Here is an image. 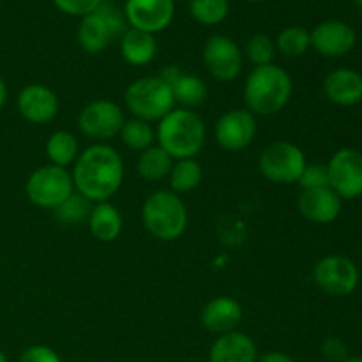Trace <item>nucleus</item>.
Listing matches in <instances>:
<instances>
[{
	"instance_id": "f257e3e1",
	"label": "nucleus",
	"mask_w": 362,
	"mask_h": 362,
	"mask_svg": "<svg viewBox=\"0 0 362 362\" xmlns=\"http://www.w3.org/2000/svg\"><path fill=\"white\" fill-rule=\"evenodd\" d=\"M71 177L74 189L92 204L110 202L124 182V161L110 145H90L76 158Z\"/></svg>"
},
{
	"instance_id": "f03ea898",
	"label": "nucleus",
	"mask_w": 362,
	"mask_h": 362,
	"mask_svg": "<svg viewBox=\"0 0 362 362\" xmlns=\"http://www.w3.org/2000/svg\"><path fill=\"white\" fill-rule=\"evenodd\" d=\"M292 94V78L276 64L255 67L244 83V103L255 117L279 113L288 105Z\"/></svg>"
},
{
	"instance_id": "7ed1b4c3",
	"label": "nucleus",
	"mask_w": 362,
	"mask_h": 362,
	"mask_svg": "<svg viewBox=\"0 0 362 362\" xmlns=\"http://www.w3.org/2000/svg\"><path fill=\"white\" fill-rule=\"evenodd\" d=\"M205 124L198 113L186 108H173L159 120L156 129L158 145L172 156L173 161L197 158L205 145Z\"/></svg>"
},
{
	"instance_id": "20e7f679",
	"label": "nucleus",
	"mask_w": 362,
	"mask_h": 362,
	"mask_svg": "<svg viewBox=\"0 0 362 362\" xmlns=\"http://www.w3.org/2000/svg\"><path fill=\"white\" fill-rule=\"evenodd\" d=\"M141 221L147 232L159 240H177L187 228L186 204L173 191L159 189L148 194L141 207Z\"/></svg>"
},
{
	"instance_id": "39448f33",
	"label": "nucleus",
	"mask_w": 362,
	"mask_h": 362,
	"mask_svg": "<svg viewBox=\"0 0 362 362\" xmlns=\"http://www.w3.org/2000/svg\"><path fill=\"white\" fill-rule=\"evenodd\" d=\"M126 108L134 119L156 122L168 115L175 108V98L170 83L161 76H144L129 83L124 92Z\"/></svg>"
},
{
	"instance_id": "423d86ee",
	"label": "nucleus",
	"mask_w": 362,
	"mask_h": 362,
	"mask_svg": "<svg viewBox=\"0 0 362 362\" xmlns=\"http://www.w3.org/2000/svg\"><path fill=\"white\" fill-rule=\"evenodd\" d=\"M308 161L303 148L286 140L269 144L258 158V170L272 184L288 186L299 182Z\"/></svg>"
},
{
	"instance_id": "0eeeda50",
	"label": "nucleus",
	"mask_w": 362,
	"mask_h": 362,
	"mask_svg": "<svg viewBox=\"0 0 362 362\" xmlns=\"http://www.w3.org/2000/svg\"><path fill=\"white\" fill-rule=\"evenodd\" d=\"M74 191L76 189H74L69 170L55 165L41 166L32 172L25 184V193L28 200L35 207L46 209V211H55Z\"/></svg>"
},
{
	"instance_id": "6e6552de",
	"label": "nucleus",
	"mask_w": 362,
	"mask_h": 362,
	"mask_svg": "<svg viewBox=\"0 0 362 362\" xmlns=\"http://www.w3.org/2000/svg\"><path fill=\"white\" fill-rule=\"evenodd\" d=\"M313 279L318 288L331 297H349L359 286V269L350 258L327 255L317 262Z\"/></svg>"
},
{
	"instance_id": "1a4fd4ad",
	"label": "nucleus",
	"mask_w": 362,
	"mask_h": 362,
	"mask_svg": "<svg viewBox=\"0 0 362 362\" xmlns=\"http://www.w3.org/2000/svg\"><path fill=\"white\" fill-rule=\"evenodd\" d=\"M124 122V110L110 99H95L88 103L78 115V127L81 133L95 141H106L119 136Z\"/></svg>"
},
{
	"instance_id": "9d476101",
	"label": "nucleus",
	"mask_w": 362,
	"mask_h": 362,
	"mask_svg": "<svg viewBox=\"0 0 362 362\" xmlns=\"http://www.w3.org/2000/svg\"><path fill=\"white\" fill-rule=\"evenodd\" d=\"M329 187L341 200L362 197V152L356 148H339L327 163Z\"/></svg>"
},
{
	"instance_id": "9b49d317",
	"label": "nucleus",
	"mask_w": 362,
	"mask_h": 362,
	"mask_svg": "<svg viewBox=\"0 0 362 362\" xmlns=\"http://www.w3.org/2000/svg\"><path fill=\"white\" fill-rule=\"evenodd\" d=\"M204 64L209 74L219 81H232L243 71L244 55L228 35H211L204 45Z\"/></svg>"
},
{
	"instance_id": "f8f14e48",
	"label": "nucleus",
	"mask_w": 362,
	"mask_h": 362,
	"mask_svg": "<svg viewBox=\"0 0 362 362\" xmlns=\"http://www.w3.org/2000/svg\"><path fill=\"white\" fill-rule=\"evenodd\" d=\"M257 136V117L247 108H233L223 113L214 126L216 144L228 152L250 147Z\"/></svg>"
},
{
	"instance_id": "ddd939ff",
	"label": "nucleus",
	"mask_w": 362,
	"mask_h": 362,
	"mask_svg": "<svg viewBox=\"0 0 362 362\" xmlns=\"http://www.w3.org/2000/svg\"><path fill=\"white\" fill-rule=\"evenodd\" d=\"M175 2L173 0H126L124 18L131 28L158 34L165 30L173 20Z\"/></svg>"
},
{
	"instance_id": "4468645a",
	"label": "nucleus",
	"mask_w": 362,
	"mask_h": 362,
	"mask_svg": "<svg viewBox=\"0 0 362 362\" xmlns=\"http://www.w3.org/2000/svg\"><path fill=\"white\" fill-rule=\"evenodd\" d=\"M310 37L311 48L329 59L349 55L357 42V34L352 25L341 20L322 21L310 32Z\"/></svg>"
},
{
	"instance_id": "2eb2a0df",
	"label": "nucleus",
	"mask_w": 362,
	"mask_h": 362,
	"mask_svg": "<svg viewBox=\"0 0 362 362\" xmlns=\"http://www.w3.org/2000/svg\"><path fill=\"white\" fill-rule=\"evenodd\" d=\"M18 112L30 124H48L59 113V98L42 83H30L18 94Z\"/></svg>"
},
{
	"instance_id": "dca6fc26",
	"label": "nucleus",
	"mask_w": 362,
	"mask_h": 362,
	"mask_svg": "<svg viewBox=\"0 0 362 362\" xmlns=\"http://www.w3.org/2000/svg\"><path fill=\"white\" fill-rule=\"evenodd\" d=\"M343 200L331 187L303 189L297 198V209L300 216L315 225H329L336 221L341 212Z\"/></svg>"
},
{
	"instance_id": "f3484780",
	"label": "nucleus",
	"mask_w": 362,
	"mask_h": 362,
	"mask_svg": "<svg viewBox=\"0 0 362 362\" xmlns=\"http://www.w3.org/2000/svg\"><path fill=\"white\" fill-rule=\"evenodd\" d=\"M202 325L212 334H226L237 331L243 320V306L233 297H214L204 306L200 315Z\"/></svg>"
},
{
	"instance_id": "a211bd4d",
	"label": "nucleus",
	"mask_w": 362,
	"mask_h": 362,
	"mask_svg": "<svg viewBox=\"0 0 362 362\" xmlns=\"http://www.w3.org/2000/svg\"><path fill=\"white\" fill-rule=\"evenodd\" d=\"M324 94L338 106H354L362 101V74L350 67L331 71L324 80Z\"/></svg>"
},
{
	"instance_id": "6ab92c4d",
	"label": "nucleus",
	"mask_w": 362,
	"mask_h": 362,
	"mask_svg": "<svg viewBox=\"0 0 362 362\" xmlns=\"http://www.w3.org/2000/svg\"><path fill=\"white\" fill-rule=\"evenodd\" d=\"M258 350L253 339L240 331L218 336L209 350V362H257Z\"/></svg>"
},
{
	"instance_id": "aec40b11",
	"label": "nucleus",
	"mask_w": 362,
	"mask_h": 362,
	"mask_svg": "<svg viewBox=\"0 0 362 362\" xmlns=\"http://www.w3.org/2000/svg\"><path fill=\"white\" fill-rule=\"evenodd\" d=\"M78 45L87 53H101L108 48L110 42L117 37L115 30L112 28L110 21L99 9L94 13L81 18L80 27H78Z\"/></svg>"
},
{
	"instance_id": "412c9836",
	"label": "nucleus",
	"mask_w": 362,
	"mask_h": 362,
	"mask_svg": "<svg viewBox=\"0 0 362 362\" xmlns=\"http://www.w3.org/2000/svg\"><path fill=\"white\" fill-rule=\"evenodd\" d=\"M156 53L158 42L148 32L129 27L120 35V55L129 66H147L156 59Z\"/></svg>"
},
{
	"instance_id": "4be33fe9",
	"label": "nucleus",
	"mask_w": 362,
	"mask_h": 362,
	"mask_svg": "<svg viewBox=\"0 0 362 362\" xmlns=\"http://www.w3.org/2000/svg\"><path fill=\"white\" fill-rule=\"evenodd\" d=\"M87 223L92 235L98 240H101V243H113V240L119 239L124 226L122 214L110 202L94 204Z\"/></svg>"
},
{
	"instance_id": "5701e85b",
	"label": "nucleus",
	"mask_w": 362,
	"mask_h": 362,
	"mask_svg": "<svg viewBox=\"0 0 362 362\" xmlns=\"http://www.w3.org/2000/svg\"><path fill=\"white\" fill-rule=\"evenodd\" d=\"M172 156L166 154V151H163L159 145H152V147L140 152V158H138L136 163V170L140 177L144 180H148V182L165 180L172 172Z\"/></svg>"
},
{
	"instance_id": "b1692460",
	"label": "nucleus",
	"mask_w": 362,
	"mask_h": 362,
	"mask_svg": "<svg viewBox=\"0 0 362 362\" xmlns=\"http://www.w3.org/2000/svg\"><path fill=\"white\" fill-rule=\"evenodd\" d=\"M46 156L49 159V165L67 168L80 156V141L71 131H55L46 140Z\"/></svg>"
},
{
	"instance_id": "393cba45",
	"label": "nucleus",
	"mask_w": 362,
	"mask_h": 362,
	"mask_svg": "<svg viewBox=\"0 0 362 362\" xmlns=\"http://www.w3.org/2000/svg\"><path fill=\"white\" fill-rule=\"evenodd\" d=\"M170 87H172L173 98H175V105L179 103L186 110L204 105L209 94L207 83L200 76L189 73H180Z\"/></svg>"
},
{
	"instance_id": "a878e982",
	"label": "nucleus",
	"mask_w": 362,
	"mask_h": 362,
	"mask_svg": "<svg viewBox=\"0 0 362 362\" xmlns=\"http://www.w3.org/2000/svg\"><path fill=\"white\" fill-rule=\"evenodd\" d=\"M168 179L173 193H189V191L197 189L200 186L202 179H204V172H202L200 163L194 158L179 159V161H173Z\"/></svg>"
},
{
	"instance_id": "bb28decb",
	"label": "nucleus",
	"mask_w": 362,
	"mask_h": 362,
	"mask_svg": "<svg viewBox=\"0 0 362 362\" xmlns=\"http://www.w3.org/2000/svg\"><path fill=\"white\" fill-rule=\"evenodd\" d=\"M274 45L276 52L281 53L283 57L297 59V57H303L311 48L310 32L304 27H299V25H292V27H286L279 32Z\"/></svg>"
},
{
	"instance_id": "cd10ccee",
	"label": "nucleus",
	"mask_w": 362,
	"mask_h": 362,
	"mask_svg": "<svg viewBox=\"0 0 362 362\" xmlns=\"http://www.w3.org/2000/svg\"><path fill=\"white\" fill-rule=\"evenodd\" d=\"M120 140L131 151L144 152L145 148L152 147L156 141V131L151 126V122H145L140 119H131L126 120L119 133Z\"/></svg>"
},
{
	"instance_id": "c85d7f7f",
	"label": "nucleus",
	"mask_w": 362,
	"mask_h": 362,
	"mask_svg": "<svg viewBox=\"0 0 362 362\" xmlns=\"http://www.w3.org/2000/svg\"><path fill=\"white\" fill-rule=\"evenodd\" d=\"M230 13L228 0H189V14L205 27L223 23Z\"/></svg>"
},
{
	"instance_id": "c756f323",
	"label": "nucleus",
	"mask_w": 362,
	"mask_h": 362,
	"mask_svg": "<svg viewBox=\"0 0 362 362\" xmlns=\"http://www.w3.org/2000/svg\"><path fill=\"white\" fill-rule=\"evenodd\" d=\"M92 207H94V204H92L90 200H87L83 194L74 191V193L71 194L62 205H59L53 212H55L57 219H59L62 225L76 226L80 225L81 221H87L88 216H90Z\"/></svg>"
},
{
	"instance_id": "7c9ffc66",
	"label": "nucleus",
	"mask_w": 362,
	"mask_h": 362,
	"mask_svg": "<svg viewBox=\"0 0 362 362\" xmlns=\"http://www.w3.org/2000/svg\"><path fill=\"white\" fill-rule=\"evenodd\" d=\"M243 55L246 57L255 67L269 66V64H272V60H274L276 45L269 35L255 34L247 39Z\"/></svg>"
},
{
	"instance_id": "2f4dec72",
	"label": "nucleus",
	"mask_w": 362,
	"mask_h": 362,
	"mask_svg": "<svg viewBox=\"0 0 362 362\" xmlns=\"http://www.w3.org/2000/svg\"><path fill=\"white\" fill-rule=\"evenodd\" d=\"M299 184L303 189H318V187H329V173L327 165L320 163H308L300 175Z\"/></svg>"
},
{
	"instance_id": "473e14b6",
	"label": "nucleus",
	"mask_w": 362,
	"mask_h": 362,
	"mask_svg": "<svg viewBox=\"0 0 362 362\" xmlns=\"http://www.w3.org/2000/svg\"><path fill=\"white\" fill-rule=\"evenodd\" d=\"M57 7L62 13L71 14V16H87V14L94 13L101 0H53Z\"/></svg>"
},
{
	"instance_id": "72a5a7b5",
	"label": "nucleus",
	"mask_w": 362,
	"mask_h": 362,
	"mask_svg": "<svg viewBox=\"0 0 362 362\" xmlns=\"http://www.w3.org/2000/svg\"><path fill=\"white\" fill-rule=\"evenodd\" d=\"M18 362H62L59 354L46 345H32L20 356Z\"/></svg>"
},
{
	"instance_id": "f704fd0d",
	"label": "nucleus",
	"mask_w": 362,
	"mask_h": 362,
	"mask_svg": "<svg viewBox=\"0 0 362 362\" xmlns=\"http://www.w3.org/2000/svg\"><path fill=\"white\" fill-rule=\"evenodd\" d=\"M322 356L329 362H343L349 359V350L343 339L339 338H327L322 343Z\"/></svg>"
},
{
	"instance_id": "c9c22d12",
	"label": "nucleus",
	"mask_w": 362,
	"mask_h": 362,
	"mask_svg": "<svg viewBox=\"0 0 362 362\" xmlns=\"http://www.w3.org/2000/svg\"><path fill=\"white\" fill-rule=\"evenodd\" d=\"M257 362H296L288 354L278 352V350H272V352L264 354L262 357H258Z\"/></svg>"
},
{
	"instance_id": "e433bc0d",
	"label": "nucleus",
	"mask_w": 362,
	"mask_h": 362,
	"mask_svg": "<svg viewBox=\"0 0 362 362\" xmlns=\"http://www.w3.org/2000/svg\"><path fill=\"white\" fill-rule=\"evenodd\" d=\"M6 101H7V87H6V81L0 78V110L4 108Z\"/></svg>"
},
{
	"instance_id": "4c0bfd02",
	"label": "nucleus",
	"mask_w": 362,
	"mask_h": 362,
	"mask_svg": "<svg viewBox=\"0 0 362 362\" xmlns=\"http://www.w3.org/2000/svg\"><path fill=\"white\" fill-rule=\"evenodd\" d=\"M343 362H362V357H349V359H345Z\"/></svg>"
},
{
	"instance_id": "58836bf2",
	"label": "nucleus",
	"mask_w": 362,
	"mask_h": 362,
	"mask_svg": "<svg viewBox=\"0 0 362 362\" xmlns=\"http://www.w3.org/2000/svg\"><path fill=\"white\" fill-rule=\"evenodd\" d=\"M0 362H7V357H6V356H4V354H2V352H0Z\"/></svg>"
},
{
	"instance_id": "ea45409f",
	"label": "nucleus",
	"mask_w": 362,
	"mask_h": 362,
	"mask_svg": "<svg viewBox=\"0 0 362 362\" xmlns=\"http://www.w3.org/2000/svg\"><path fill=\"white\" fill-rule=\"evenodd\" d=\"M356 4H357V6H359L361 9H362V0H356Z\"/></svg>"
},
{
	"instance_id": "a19ab883",
	"label": "nucleus",
	"mask_w": 362,
	"mask_h": 362,
	"mask_svg": "<svg viewBox=\"0 0 362 362\" xmlns=\"http://www.w3.org/2000/svg\"><path fill=\"white\" fill-rule=\"evenodd\" d=\"M251 2H265V0H251Z\"/></svg>"
}]
</instances>
